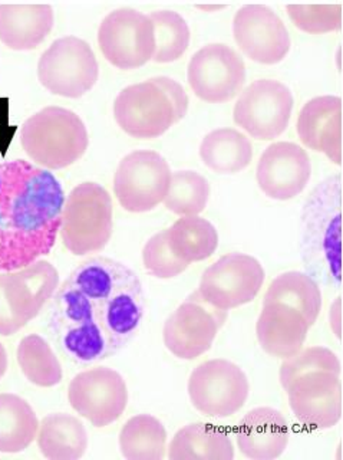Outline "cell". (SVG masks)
Listing matches in <instances>:
<instances>
[{"label": "cell", "mask_w": 343, "mask_h": 460, "mask_svg": "<svg viewBox=\"0 0 343 460\" xmlns=\"http://www.w3.org/2000/svg\"><path fill=\"white\" fill-rule=\"evenodd\" d=\"M144 299L140 278L128 266L104 256L86 259L55 295L50 331L69 359L98 363L140 330Z\"/></svg>", "instance_id": "6da1fadb"}, {"label": "cell", "mask_w": 343, "mask_h": 460, "mask_svg": "<svg viewBox=\"0 0 343 460\" xmlns=\"http://www.w3.org/2000/svg\"><path fill=\"white\" fill-rule=\"evenodd\" d=\"M64 205V189L52 172L21 158L0 162V272L49 253Z\"/></svg>", "instance_id": "7a4b0ae2"}, {"label": "cell", "mask_w": 343, "mask_h": 460, "mask_svg": "<svg viewBox=\"0 0 343 460\" xmlns=\"http://www.w3.org/2000/svg\"><path fill=\"white\" fill-rule=\"evenodd\" d=\"M302 258L318 284L342 287V174L319 183L302 215Z\"/></svg>", "instance_id": "3957f363"}, {"label": "cell", "mask_w": 343, "mask_h": 460, "mask_svg": "<svg viewBox=\"0 0 343 460\" xmlns=\"http://www.w3.org/2000/svg\"><path fill=\"white\" fill-rule=\"evenodd\" d=\"M189 95L169 76H155L127 86L115 98L114 119L133 138L151 140L186 117Z\"/></svg>", "instance_id": "277c9868"}, {"label": "cell", "mask_w": 343, "mask_h": 460, "mask_svg": "<svg viewBox=\"0 0 343 460\" xmlns=\"http://www.w3.org/2000/svg\"><path fill=\"white\" fill-rule=\"evenodd\" d=\"M28 157L48 170L66 169L85 155L90 136L76 112L47 107L29 117L19 131Z\"/></svg>", "instance_id": "5b68a950"}, {"label": "cell", "mask_w": 343, "mask_h": 460, "mask_svg": "<svg viewBox=\"0 0 343 460\" xmlns=\"http://www.w3.org/2000/svg\"><path fill=\"white\" fill-rule=\"evenodd\" d=\"M112 199L105 187L84 181L72 189L62 208V243L76 256L102 251L112 236Z\"/></svg>", "instance_id": "8992f818"}, {"label": "cell", "mask_w": 343, "mask_h": 460, "mask_svg": "<svg viewBox=\"0 0 343 460\" xmlns=\"http://www.w3.org/2000/svg\"><path fill=\"white\" fill-rule=\"evenodd\" d=\"M59 275L47 261L0 273V337H9L40 315L57 289Z\"/></svg>", "instance_id": "52a82bcc"}, {"label": "cell", "mask_w": 343, "mask_h": 460, "mask_svg": "<svg viewBox=\"0 0 343 460\" xmlns=\"http://www.w3.org/2000/svg\"><path fill=\"white\" fill-rule=\"evenodd\" d=\"M100 65L90 43L78 36H64L52 42L38 64V79L50 93L81 98L92 90Z\"/></svg>", "instance_id": "ba28073f"}, {"label": "cell", "mask_w": 343, "mask_h": 460, "mask_svg": "<svg viewBox=\"0 0 343 460\" xmlns=\"http://www.w3.org/2000/svg\"><path fill=\"white\" fill-rule=\"evenodd\" d=\"M189 402L197 411L213 419L236 414L247 402L251 385L246 373L229 359L204 361L189 374Z\"/></svg>", "instance_id": "9c48e42d"}, {"label": "cell", "mask_w": 343, "mask_h": 460, "mask_svg": "<svg viewBox=\"0 0 343 460\" xmlns=\"http://www.w3.org/2000/svg\"><path fill=\"white\" fill-rule=\"evenodd\" d=\"M172 174L169 163L157 151H133L115 172V198L127 212H150L164 201Z\"/></svg>", "instance_id": "30bf717a"}, {"label": "cell", "mask_w": 343, "mask_h": 460, "mask_svg": "<svg viewBox=\"0 0 343 460\" xmlns=\"http://www.w3.org/2000/svg\"><path fill=\"white\" fill-rule=\"evenodd\" d=\"M101 52L115 68L131 71L153 61L154 28L150 18L131 7H121L105 16L98 29Z\"/></svg>", "instance_id": "8fae6325"}, {"label": "cell", "mask_w": 343, "mask_h": 460, "mask_svg": "<svg viewBox=\"0 0 343 460\" xmlns=\"http://www.w3.org/2000/svg\"><path fill=\"white\" fill-rule=\"evenodd\" d=\"M294 104V95L285 84L258 79L242 91L233 119L256 140H275L286 131Z\"/></svg>", "instance_id": "7c38bea8"}, {"label": "cell", "mask_w": 343, "mask_h": 460, "mask_svg": "<svg viewBox=\"0 0 343 460\" xmlns=\"http://www.w3.org/2000/svg\"><path fill=\"white\" fill-rule=\"evenodd\" d=\"M227 320V311L215 308L196 291L165 321V349L180 359H196L215 342Z\"/></svg>", "instance_id": "4fadbf2b"}, {"label": "cell", "mask_w": 343, "mask_h": 460, "mask_svg": "<svg viewBox=\"0 0 343 460\" xmlns=\"http://www.w3.org/2000/svg\"><path fill=\"white\" fill-rule=\"evenodd\" d=\"M265 270L258 259L246 253H229L204 270L200 292L208 304L229 313L251 304L265 284Z\"/></svg>", "instance_id": "5bb4252c"}, {"label": "cell", "mask_w": 343, "mask_h": 460, "mask_svg": "<svg viewBox=\"0 0 343 460\" xmlns=\"http://www.w3.org/2000/svg\"><path fill=\"white\" fill-rule=\"evenodd\" d=\"M72 409L95 428H107L126 411L128 388L119 371L95 367L76 374L68 387Z\"/></svg>", "instance_id": "9a60e30c"}, {"label": "cell", "mask_w": 343, "mask_h": 460, "mask_svg": "<svg viewBox=\"0 0 343 460\" xmlns=\"http://www.w3.org/2000/svg\"><path fill=\"white\" fill-rule=\"evenodd\" d=\"M187 79L200 100L222 104L237 97L243 90L246 64L229 45L210 43L191 57Z\"/></svg>", "instance_id": "2e32d148"}, {"label": "cell", "mask_w": 343, "mask_h": 460, "mask_svg": "<svg viewBox=\"0 0 343 460\" xmlns=\"http://www.w3.org/2000/svg\"><path fill=\"white\" fill-rule=\"evenodd\" d=\"M233 35L242 52L258 64H279L289 54L286 25L265 4L240 7L233 21Z\"/></svg>", "instance_id": "e0dca14e"}, {"label": "cell", "mask_w": 343, "mask_h": 460, "mask_svg": "<svg viewBox=\"0 0 343 460\" xmlns=\"http://www.w3.org/2000/svg\"><path fill=\"white\" fill-rule=\"evenodd\" d=\"M289 406L299 423L311 430H328L342 419V380L333 373H311L286 388Z\"/></svg>", "instance_id": "ac0fdd59"}, {"label": "cell", "mask_w": 343, "mask_h": 460, "mask_svg": "<svg viewBox=\"0 0 343 460\" xmlns=\"http://www.w3.org/2000/svg\"><path fill=\"white\" fill-rule=\"evenodd\" d=\"M311 177V157L299 144L289 141L270 144L263 151L256 170L260 190L273 200L296 198L306 189Z\"/></svg>", "instance_id": "d6986e66"}, {"label": "cell", "mask_w": 343, "mask_h": 460, "mask_svg": "<svg viewBox=\"0 0 343 460\" xmlns=\"http://www.w3.org/2000/svg\"><path fill=\"white\" fill-rule=\"evenodd\" d=\"M296 131L306 147L322 153L333 164H342V98L322 95L308 101Z\"/></svg>", "instance_id": "ffe728a7"}, {"label": "cell", "mask_w": 343, "mask_h": 460, "mask_svg": "<svg viewBox=\"0 0 343 460\" xmlns=\"http://www.w3.org/2000/svg\"><path fill=\"white\" fill-rule=\"evenodd\" d=\"M289 424L279 410L256 407L239 421L237 447L253 460H273L282 456L289 445Z\"/></svg>", "instance_id": "44dd1931"}, {"label": "cell", "mask_w": 343, "mask_h": 460, "mask_svg": "<svg viewBox=\"0 0 343 460\" xmlns=\"http://www.w3.org/2000/svg\"><path fill=\"white\" fill-rule=\"evenodd\" d=\"M309 328L296 309L283 304H266L256 323V334L263 351L285 359L303 349Z\"/></svg>", "instance_id": "7402d4cb"}, {"label": "cell", "mask_w": 343, "mask_h": 460, "mask_svg": "<svg viewBox=\"0 0 343 460\" xmlns=\"http://www.w3.org/2000/svg\"><path fill=\"white\" fill-rule=\"evenodd\" d=\"M50 4H0V42L13 50H32L54 28Z\"/></svg>", "instance_id": "603a6c76"}, {"label": "cell", "mask_w": 343, "mask_h": 460, "mask_svg": "<svg viewBox=\"0 0 343 460\" xmlns=\"http://www.w3.org/2000/svg\"><path fill=\"white\" fill-rule=\"evenodd\" d=\"M170 460H232L234 445L229 431L217 424L189 423L180 429L169 446Z\"/></svg>", "instance_id": "cb8c5ba5"}, {"label": "cell", "mask_w": 343, "mask_h": 460, "mask_svg": "<svg viewBox=\"0 0 343 460\" xmlns=\"http://www.w3.org/2000/svg\"><path fill=\"white\" fill-rule=\"evenodd\" d=\"M36 440L43 457L49 460H78L88 449L85 426L68 413L43 417Z\"/></svg>", "instance_id": "d4e9b609"}, {"label": "cell", "mask_w": 343, "mask_h": 460, "mask_svg": "<svg viewBox=\"0 0 343 460\" xmlns=\"http://www.w3.org/2000/svg\"><path fill=\"white\" fill-rule=\"evenodd\" d=\"M266 304H283L296 309L312 327L322 311V289L309 273L289 270L268 285L263 299V305Z\"/></svg>", "instance_id": "484cf974"}, {"label": "cell", "mask_w": 343, "mask_h": 460, "mask_svg": "<svg viewBox=\"0 0 343 460\" xmlns=\"http://www.w3.org/2000/svg\"><path fill=\"white\" fill-rule=\"evenodd\" d=\"M200 157L206 167L218 174H236L251 165L253 146L239 129L218 128L204 137Z\"/></svg>", "instance_id": "4316f807"}, {"label": "cell", "mask_w": 343, "mask_h": 460, "mask_svg": "<svg viewBox=\"0 0 343 460\" xmlns=\"http://www.w3.org/2000/svg\"><path fill=\"white\" fill-rule=\"evenodd\" d=\"M40 420L32 406L19 395L0 394V453L28 449L38 435Z\"/></svg>", "instance_id": "83f0119b"}, {"label": "cell", "mask_w": 343, "mask_h": 460, "mask_svg": "<svg viewBox=\"0 0 343 460\" xmlns=\"http://www.w3.org/2000/svg\"><path fill=\"white\" fill-rule=\"evenodd\" d=\"M169 246L186 263L210 258L218 246V234L207 219L200 216H182L167 229Z\"/></svg>", "instance_id": "f1b7e54d"}, {"label": "cell", "mask_w": 343, "mask_h": 460, "mask_svg": "<svg viewBox=\"0 0 343 460\" xmlns=\"http://www.w3.org/2000/svg\"><path fill=\"white\" fill-rule=\"evenodd\" d=\"M119 450L128 460H163L167 453V430L157 417L134 416L119 431Z\"/></svg>", "instance_id": "f546056e"}, {"label": "cell", "mask_w": 343, "mask_h": 460, "mask_svg": "<svg viewBox=\"0 0 343 460\" xmlns=\"http://www.w3.org/2000/svg\"><path fill=\"white\" fill-rule=\"evenodd\" d=\"M16 358L23 376L38 387H55L64 377L57 354L40 335L31 334L22 338Z\"/></svg>", "instance_id": "4dcf8cb0"}, {"label": "cell", "mask_w": 343, "mask_h": 460, "mask_svg": "<svg viewBox=\"0 0 343 460\" xmlns=\"http://www.w3.org/2000/svg\"><path fill=\"white\" fill-rule=\"evenodd\" d=\"M210 184L207 179L193 170L172 172L165 208L177 216H198L207 208Z\"/></svg>", "instance_id": "1f68e13d"}, {"label": "cell", "mask_w": 343, "mask_h": 460, "mask_svg": "<svg viewBox=\"0 0 343 460\" xmlns=\"http://www.w3.org/2000/svg\"><path fill=\"white\" fill-rule=\"evenodd\" d=\"M154 28L155 50L153 61L170 64L186 54L189 28L186 19L174 11H157L148 16Z\"/></svg>", "instance_id": "d6a6232c"}, {"label": "cell", "mask_w": 343, "mask_h": 460, "mask_svg": "<svg viewBox=\"0 0 343 460\" xmlns=\"http://www.w3.org/2000/svg\"><path fill=\"white\" fill-rule=\"evenodd\" d=\"M322 371L340 376V361L337 354L326 347L302 349L294 356L283 359L279 371L280 385L286 390L296 378Z\"/></svg>", "instance_id": "836d02e7"}, {"label": "cell", "mask_w": 343, "mask_h": 460, "mask_svg": "<svg viewBox=\"0 0 343 460\" xmlns=\"http://www.w3.org/2000/svg\"><path fill=\"white\" fill-rule=\"evenodd\" d=\"M286 11L292 23L302 32L322 35L342 28V4H287Z\"/></svg>", "instance_id": "e575fe53"}, {"label": "cell", "mask_w": 343, "mask_h": 460, "mask_svg": "<svg viewBox=\"0 0 343 460\" xmlns=\"http://www.w3.org/2000/svg\"><path fill=\"white\" fill-rule=\"evenodd\" d=\"M143 262L147 272L158 279H172L179 277L189 268V263L177 258L170 249L167 229L158 232L145 243Z\"/></svg>", "instance_id": "d590c367"}, {"label": "cell", "mask_w": 343, "mask_h": 460, "mask_svg": "<svg viewBox=\"0 0 343 460\" xmlns=\"http://www.w3.org/2000/svg\"><path fill=\"white\" fill-rule=\"evenodd\" d=\"M330 328L333 334L342 338V298H338L330 306Z\"/></svg>", "instance_id": "8d00e7d4"}, {"label": "cell", "mask_w": 343, "mask_h": 460, "mask_svg": "<svg viewBox=\"0 0 343 460\" xmlns=\"http://www.w3.org/2000/svg\"><path fill=\"white\" fill-rule=\"evenodd\" d=\"M7 370V354L4 345L0 344V380L6 374Z\"/></svg>", "instance_id": "74e56055"}, {"label": "cell", "mask_w": 343, "mask_h": 460, "mask_svg": "<svg viewBox=\"0 0 343 460\" xmlns=\"http://www.w3.org/2000/svg\"><path fill=\"white\" fill-rule=\"evenodd\" d=\"M196 7H198V9H201V11H220V9H224V4H215V6H210V4H207V6H204V4H197Z\"/></svg>", "instance_id": "f35d334b"}]
</instances>
